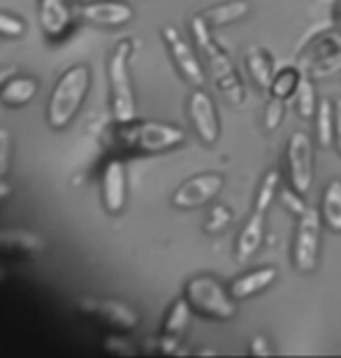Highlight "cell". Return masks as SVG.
<instances>
[{"label":"cell","mask_w":341,"mask_h":358,"mask_svg":"<svg viewBox=\"0 0 341 358\" xmlns=\"http://www.w3.org/2000/svg\"><path fill=\"white\" fill-rule=\"evenodd\" d=\"M246 70L260 91H269V84L274 80V59L265 47H251L244 56Z\"/></svg>","instance_id":"obj_20"},{"label":"cell","mask_w":341,"mask_h":358,"mask_svg":"<svg viewBox=\"0 0 341 358\" xmlns=\"http://www.w3.org/2000/svg\"><path fill=\"white\" fill-rule=\"evenodd\" d=\"M265 219H267V212L255 210L253 207L251 217L246 219L244 228L239 231L237 247H234V261H237L239 266H246V263L260 252L262 240H265Z\"/></svg>","instance_id":"obj_16"},{"label":"cell","mask_w":341,"mask_h":358,"mask_svg":"<svg viewBox=\"0 0 341 358\" xmlns=\"http://www.w3.org/2000/svg\"><path fill=\"white\" fill-rule=\"evenodd\" d=\"M321 210H311L297 219V231L293 240V266L302 275H311L318 268L321 256Z\"/></svg>","instance_id":"obj_7"},{"label":"cell","mask_w":341,"mask_h":358,"mask_svg":"<svg viewBox=\"0 0 341 358\" xmlns=\"http://www.w3.org/2000/svg\"><path fill=\"white\" fill-rule=\"evenodd\" d=\"M190 33H193L197 49L202 52L204 68H207V75L211 77V82H214L216 91L225 98V103L241 107L246 103L244 82H241L230 54L214 40L211 28L207 26V21H204L200 14H195V17L190 19Z\"/></svg>","instance_id":"obj_1"},{"label":"cell","mask_w":341,"mask_h":358,"mask_svg":"<svg viewBox=\"0 0 341 358\" xmlns=\"http://www.w3.org/2000/svg\"><path fill=\"white\" fill-rule=\"evenodd\" d=\"M121 335L123 333H114L105 340V349H107V354H116V356H135L137 354V349H135L126 338H121Z\"/></svg>","instance_id":"obj_32"},{"label":"cell","mask_w":341,"mask_h":358,"mask_svg":"<svg viewBox=\"0 0 341 358\" xmlns=\"http://www.w3.org/2000/svg\"><path fill=\"white\" fill-rule=\"evenodd\" d=\"M286 119V100L269 96L265 110H262V128L265 133H276Z\"/></svg>","instance_id":"obj_29"},{"label":"cell","mask_w":341,"mask_h":358,"mask_svg":"<svg viewBox=\"0 0 341 358\" xmlns=\"http://www.w3.org/2000/svg\"><path fill=\"white\" fill-rule=\"evenodd\" d=\"M45 252V240L31 231H0V259L10 261H28Z\"/></svg>","instance_id":"obj_13"},{"label":"cell","mask_w":341,"mask_h":358,"mask_svg":"<svg viewBox=\"0 0 341 358\" xmlns=\"http://www.w3.org/2000/svg\"><path fill=\"white\" fill-rule=\"evenodd\" d=\"M232 224V210L227 205H214L209 207V214L204 219V233L207 235H216L225 231L227 226Z\"/></svg>","instance_id":"obj_30"},{"label":"cell","mask_w":341,"mask_h":358,"mask_svg":"<svg viewBox=\"0 0 341 358\" xmlns=\"http://www.w3.org/2000/svg\"><path fill=\"white\" fill-rule=\"evenodd\" d=\"M321 217L332 233H341V179H330V184L325 186Z\"/></svg>","instance_id":"obj_22"},{"label":"cell","mask_w":341,"mask_h":358,"mask_svg":"<svg viewBox=\"0 0 341 358\" xmlns=\"http://www.w3.org/2000/svg\"><path fill=\"white\" fill-rule=\"evenodd\" d=\"M14 73H12V70H5V73H0V87H3V82L7 80V77H12Z\"/></svg>","instance_id":"obj_38"},{"label":"cell","mask_w":341,"mask_h":358,"mask_svg":"<svg viewBox=\"0 0 341 358\" xmlns=\"http://www.w3.org/2000/svg\"><path fill=\"white\" fill-rule=\"evenodd\" d=\"M132 52V40H121L116 49L112 52L107 75H109V91H112V117L116 124H130L135 121V93L130 82V68L128 59Z\"/></svg>","instance_id":"obj_5"},{"label":"cell","mask_w":341,"mask_h":358,"mask_svg":"<svg viewBox=\"0 0 341 358\" xmlns=\"http://www.w3.org/2000/svg\"><path fill=\"white\" fill-rule=\"evenodd\" d=\"M248 352H251V356L267 358V356H272V347H269V340L265 338V335H253Z\"/></svg>","instance_id":"obj_34"},{"label":"cell","mask_w":341,"mask_h":358,"mask_svg":"<svg viewBox=\"0 0 341 358\" xmlns=\"http://www.w3.org/2000/svg\"><path fill=\"white\" fill-rule=\"evenodd\" d=\"M225 177L221 173H200L188 177L179 184V189L172 193V205L176 210H197V207L209 205L223 191Z\"/></svg>","instance_id":"obj_11"},{"label":"cell","mask_w":341,"mask_h":358,"mask_svg":"<svg viewBox=\"0 0 341 358\" xmlns=\"http://www.w3.org/2000/svg\"><path fill=\"white\" fill-rule=\"evenodd\" d=\"M10 152H12V140L7 128L0 126V179H5L10 173Z\"/></svg>","instance_id":"obj_33"},{"label":"cell","mask_w":341,"mask_h":358,"mask_svg":"<svg viewBox=\"0 0 341 358\" xmlns=\"http://www.w3.org/2000/svg\"><path fill=\"white\" fill-rule=\"evenodd\" d=\"M188 119L193 124L197 138L207 147H214L221 138V119L214 98L204 89H193L188 96Z\"/></svg>","instance_id":"obj_12"},{"label":"cell","mask_w":341,"mask_h":358,"mask_svg":"<svg viewBox=\"0 0 341 358\" xmlns=\"http://www.w3.org/2000/svg\"><path fill=\"white\" fill-rule=\"evenodd\" d=\"M295 103H297V114L302 119H314L316 117V110H318V93H316V84L314 80L309 77V73L302 70V80H300V87H297L295 93Z\"/></svg>","instance_id":"obj_26"},{"label":"cell","mask_w":341,"mask_h":358,"mask_svg":"<svg viewBox=\"0 0 341 358\" xmlns=\"http://www.w3.org/2000/svg\"><path fill=\"white\" fill-rule=\"evenodd\" d=\"M251 12V5L248 0H227V3H218V5H211L207 10L197 12L200 17L207 21V26L214 31V28H223V26H230V24H237Z\"/></svg>","instance_id":"obj_19"},{"label":"cell","mask_w":341,"mask_h":358,"mask_svg":"<svg viewBox=\"0 0 341 358\" xmlns=\"http://www.w3.org/2000/svg\"><path fill=\"white\" fill-rule=\"evenodd\" d=\"M286 175L288 184L300 193L311 191L316 179V161H314V142L307 133L297 131L290 135L286 147Z\"/></svg>","instance_id":"obj_8"},{"label":"cell","mask_w":341,"mask_h":358,"mask_svg":"<svg viewBox=\"0 0 341 358\" xmlns=\"http://www.w3.org/2000/svg\"><path fill=\"white\" fill-rule=\"evenodd\" d=\"M190 312L193 310H190L186 298L174 300L172 307H169L167 314H165V321H162L160 333L172 335V338H181V335L186 333L188 324H190Z\"/></svg>","instance_id":"obj_24"},{"label":"cell","mask_w":341,"mask_h":358,"mask_svg":"<svg viewBox=\"0 0 341 358\" xmlns=\"http://www.w3.org/2000/svg\"><path fill=\"white\" fill-rule=\"evenodd\" d=\"M77 317L109 333H130L139 326V314L130 305L112 298H79L75 303Z\"/></svg>","instance_id":"obj_6"},{"label":"cell","mask_w":341,"mask_h":358,"mask_svg":"<svg viewBox=\"0 0 341 358\" xmlns=\"http://www.w3.org/2000/svg\"><path fill=\"white\" fill-rule=\"evenodd\" d=\"M314 121H316V145L321 149L335 147V103L328 98H321Z\"/></svg>","instance_id":"obj_23"},{"label":"cell","mask_w":341,"mask_h":358,"mask_svg":"<svg viewBox=\"0 0 341 358\" xmlns=\"http://www.w3.org/2000/svg\"><path fill=\"white\" fill-rule=\"evenodd\" d=\"M77 14L96 26H123L132 19V7L121 0H96V3L82 5Z\"/></svg>","instance_id":"obj_15"},{"label":"cell","mask_w":341,"mask_h":358,"mask_svg":"<svg viewBox=\"0 0 341 358\" xmlns=\"http://www.w3.org/2000/svg\"><path fill=\"white\" fill-rule=\"evenodd\" d=\"M89 89H91V70L86 66H82V63L66 70L59 77L47 105V121L54 131H66L73 124L79 107L84 105V98H86Z\"/></svg>","instance_id":"obj_2"},{"label":"cell","mask_w":341,"mask_h":358,"mask_svg":"<svg viewBox=\"0 0 341 358\" xmlns=\"http://www.w3.org/2000/svg\"><path fill=\"white\" fill-rule=\"evenodd\" d=\"M26 33V24L19 17L0 12V35L3 38H21Z\"/></svg>","instance_id":"obj_31"},{"label":"cell","mask_w":341,"mask_h":358,"mask_svg":"<svg viewBox=\"0 0 341 358\" xmlns=\"http://www.w3.org/2000/svg\"><path fill=\"white\" fill-rule=\"evenodd\" d=\"M40 26L49 42H61L73 26L70 0H40Z\"/></svg>","instance_id":"obj_14"},{"label":"cell","mask_w":341,"mask_h":358,"mask_svg":"<svg viewBox=\"0 0 341 358\" xmlns=\"http://www.w3.org/2000/svg\"><path fill=\"white\" fill-rule=\"evenodd\" d=\"M335 63H341V26L316 33L297 54V68L304 73L323 70L325 66H335Z\"/></svg>","instance_id":"obj_10"},{"label":"cell","mask_w":341,"mask_h":358,"mask_svg":"<svg viewBox=\"0 0 341 358\" xmlns=\"http://www.w3.org/2000/svg\"><path fill=\"white\" fill-rule=\"evenodd\" d=\"M300 80H302V70L297 66H286V68H281L279 73H274V80L269 84L267 93L274 98H281V100L295 98Z\"/></svg>","instance_id":"obj_25"},{"label":"cell","mask_w":341,"mask_h":358,"mask_svg":"<svg viewBox=\"0 0 341 358\" xmlns=\"http://www.w3.org/2000/svg\"><path fill=\"white\" fill-rule=\"evenodd\" d=\"M116 126L121 147L132 154H165L186 142L183 128L160 121H130Z\"/></svg>","instance_id":"obj_4"},{"label":"cell","mask_w":341,"mask_h":358,"mask_svg":"<svg viewBox=\"0 0 341 358\" xmlns=\"http://www.w3.org/2000/svg\"><path fill=\"white\" fill-rule=\"evenodd\" d=\"M279 186H281V173L279 170H269V173L262 177L258 191H255V198H253L255 210L267 212L269 205H272V200L276 198V193H279Z\"/></svg>","instance_id":"obj_27"},{"label":"cell","mask_w":341,"mask_h":358,"mask_svg":"<svg viewBox=\"0 0 341 358\" xmlns=\"http://www.w3.org/2000/svg\"><path fill=\"white\" fill-rule=\"evenodd\" d=\"M38 93V80L35 77H7L0 87V103L7 107H21L31 103Z\"/></svg>","instance_id":"obj_21"},{"label":"cell","mask_w":341,"mask_h":358,"mask_svg":"<svg viewBox=\"0 0 341 358\" xmlns=\"http://www.w3.org/2000/svg\"><path fill=\"white\" fill-rule=\"evenodd\" d=\"M183 298L188 300L190 310L209 321H230L237 317L239 300L230 293L214 275H195L183 286Z\"/></svg>","instance_id":"obj_3"},{"label":"cell","mask_w":341,"mask_h":358,"mask_svg":"<svg viewBox=\"0 0 341 358\" xmlns=\"http://www.w3.org/2000/svg\"><path fill=\"white\" fill-rule=\"evenodd\" d=\"M276 198H279L281 207L286 210L288 214H293L295 219L304 217V214L309 212V203L307 198H304V193H300L293 186H279V193H276Z\"/></svg>","instance_id":"obj_28"},{"label":"cell","mask_w":341,"mask_h":358,"mask_svg":"<svg viewBox=\"0 0 341 358\" xmlns=\"http://www.w3.org/2000/svg\"><path fill=\"white\" fill-rule=\"evenodd\" d=\"M103 205L109 214H121L126 207V168L119 159L103 170Z\"/></svg>","instance_id":"obj_17"},{"label":"cell","mask_w":341,"mask_h":358,"mask_svg":"<svg viewBox=\"0 0 341 358\" xmlns=\"http://www.w3.org/2000/svg\"><path fill=\"white\" fill-rule=\"evenodd\" d=\"M332 21H335V26H341V0H335V7H332Z\"/></svg>","instance_id":"obj_37"},{"label":"cell","mask_w":341,"mask_h":358,"mask_svg":"<svg viewBox=\"0 0 341 358\" xmlns=\"http://www.w3.org/2000/svg\"><path fill=\"white\" fill-rule=\"evenodd\" d=\"M10 193H12V189H10V184H7V179H0V205L10 198Z\"/></svg>","instance_id":"obj_36"},{"label":"cell","mask_w":341,"mask_h":358,"mask_svg":"<svg viewBox=\"0 0 341 358\" xmlns=\"http://www.w3.org/2000/svg\"><path fill=\"white\" fill-rule=\"evenodd\" d=\"M335 149L341 156V98L335 100Z\"/></svg>","instance_id":"obj_35"},{"label":"cell","mask_w":341,"mask_h":358,"mask_svg":"<svg viewBox=\"0 0 341 358\" xmlns=\"http://www.w3.org/2000/svg\"><path fill=\"white\" fill-rule=\"evenodd\" d=\"M162 42L167 47V54L172 59L176 73L181 75V80L190 84L193 89H204L207 84V68L202 66V61L197 59V54L193 52V47L183 40V35L179 33L176 26H162Z\"/></svg>","instance_id":"obj_9"},{"label":"cell","mask_w":341,"mask_h":358,"mask_svg":"<svg viewBox=\"0 0 341 358\" xmlns=\"http://www.w3.org/2000/svg\"><path fill=\"white\" fill-rule=\"evenodd\" d=\"M276 277H279V270H276L274 266L248 270V272H244V275L232 279L230 293L241 303V300H248V298L258 296V293H262L265 289H269V286L276 282Z\"/></svg>","instance_id":"obj_18"}]
</instances>
